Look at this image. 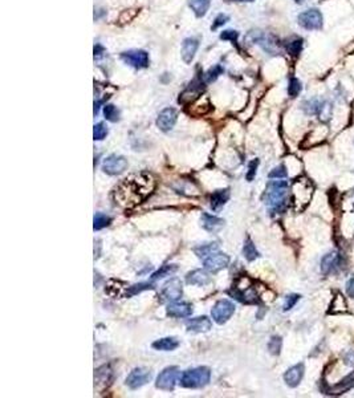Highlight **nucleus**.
Segmentation results:
<instances>
[{
	"mask_svg": "<svg viewBox=\"0 0 354 398\" xmlns=\"http://www.w3.org/2000/svg\"><path fill=\"white\" fill-rule=\"evenodd\" d=\"M128 169V160L122 155H109L104 164H102V170L104 173L109 174V175H118V174H122L125 170Z\"/></svg>",
	"mask_w": 354,
	"mask_h": 398,
	"instance_id": "nucleus-6",
	"label": "nucleus"
},
{
	"mask_svg": "<svg viewBox=\"0 0 354 398\" xmlns=\"http://www.w3.org/2000/svg\"><path fill=\"white\" fill-rule=\"evenodd\" d=\"M183 293V287L182 282L176 277L171 279L170 282H167L165 284L162 289V297L165 300H169V302H174V300H178L181 298Z\"/></svg>",
	"mask_w": 354,
	"mask_h": 398,
	"instance_id": "nucleus-12",
	"label": "nucleus"
},
{
	"mask_svg": "<svg viewBox=\"0 0 354 398\" xmlns=\"http://www.w3.org/2000/svg\"><path fill=\"white\" fill-rule=\"evenodd\" d=\"M281 344H283V341H281L280 336H273V337H272L268 343L269 353L273 354V356H278V354H280Z\"/></svg>",
	"mask_w": 354,
	"mask_h": 398,
	"instance_id": "nucleus-29",
	"label": "nucleus"
},
{
	"mask_svg": "<svg viewBox=\"0 0 354 398\" xmlns=\"http://www.w3.org/2000/svg\"><path fill=\"white\" fill-rule=\"evenodd\" d=\"M301 49H303V40L301 39H294L287 44V51L289 52L292 56L300 55Z\"/></svg>",
	"mask_w": 354,
	"mask_h": 398,
	"instance_id": "nucleus-30",
	"label": "nucleus"
},
{
	"mask_svg": "<svg viewBox=\"0 0 354 398\" xmlns=\"http://www.w3.org/2000/svg\"><path fill=\"white\" fill-rule=\"evenodd\" d=\"M215 251H218V243H203L194 248L195 254L198 255L199 257H202V259L207 257L208 255H211Z\"/></svg>",
	"mask_w": 354,
	"mask_h": 398,
	"instance_id": "nucleus-24",
	"label": "nucleus"
},
{
	"mask_svg": "<svg viewBox=\"0 0 354 398\" xmlns=\"http://www.w3.org/2000/svg\"><path fill=\"white\" fill-rule=\"evenodd\" d=\"M235 312V305L230 300H220L214 305V308L211 311V316L214 319L217 324L222 325L230 320L231 316Z\"/></svg>",
	"mask_w": 354,
	"mask_h": 398,
	"instance_id": "nucleus-4",
	"label": "nucleus"
},
{
	"mask_svg": "<svg viewBox=\"0 0 354 398\" xmlns=\"http://www.w3.org/2000/svg\"><path fill=\"white\" fill-rule=\"evenodd\" d=\"M179 343L175 337H163L153 343L154 349L163 350V352H169V350L176 349Z\"/></svg>",
	"mask_w": 354,
	"mask_h": 398,
	"instance_id": "nucleus-22",
	"label": "nucleus"
},
{
	"mask_svg": "<svg viewBox=\"0 0 354 398\" xmlns=\"http://www.w3.org/2000/svg\"><path fill=\"white\" fill-rule=\"evenodd\" d=\"M228 198H230V191H228V189L217 190V191H214V193L211 194V198H210L211 209L215 210V211L219 210L220 207H223V206L226 205Z\"/></svg>",
	"mask_w": 354,
	"mask_h": 398,
	"instance_id": "nucleus-20",
	"label": "nucleus"
},
{
	"mask_svg": "<svg viewBox=\"0 0 354 398\" xmlns=\"http://www.w3.org/2000/svg\"><path fill=\"white\" fill-rule=\"evenodd\" d=\"M110 222H112V218L105 214H102V212H97L94 218H93V228L99 231V230H102V228H105L106 226L110 225Z\"/></svg>",
	"mask_w": 354,
	"mask_h": 398,
	"instance_id": "nucleus-26",
	"label": "nucleus"
},
{
	"mask_svg": "<svg viewBox=\"0 0 354 398\" xmlns=\"http://www.w3.org/2000/svg\"><path fill=\"white\" fill-rule=\"evenodd\" d=\"M178 374H179V369L176 368V366H170V368L163 369L162 372L160 373L158 379H156L155 386L158 389H161V390L170 392V390H172L174 386H175Z\"/></svg>",
	"mask_w": 354,
	"mask_h": 398,
	"instance_id": "nucleus-7",
	"label": "nucleus"
},
{
	"mask_svg": "<svg viewBox=\"0 0 354 398\" xmlns=\"http://www.w3.org/2000/svg\"><path fill=\"white\" fill-rule=\"evenodd\" d=\"M151 380V372L145 369V368H135L130 372V374L126 379V385L130 389L135 390V389L142 388L146 385L147 382Z\"/></svg>",
	"mask_w": 354,
	"mask_h": 398,
	"instance_id": "nucleus-9",
	"label": "nucleus"
},
{
	"mask_svg": "<svg viewBox=\"0 0 354 398\" xmlns=\"http://www.w3.org/2000/svg\"><path fill=\"white\" fill-rule=\"evenodd\" d=\"M346 292L350 297L354 298V276H351L346 283Z\"/></svg>",
	"mask_w": 354,
	"mask_h": 398,
	"instance_id": "nucleus-42",
	"label": "nucleus"
},
{
	"mask_svg": "<svg viewBox=\"0 0 354 398\" xmlns=\"http://www.w3.org/2000/svg\"><path fill=\"white\" fill-rule=\"evenodd\" d=\"M304 376V364H297L285 372L284 381L290 388H296L301 382Z\"/></svg>",
	"mask_w": 354,
	"mask_h": 398,
	"instance_id": "nucleus-17",
	"label": "nucleus"
},
{
	"mask_svg": "<svg viewBox=\"0 0 354 398\" xmlns=\"http://www.w3.org/2000/svg\"><path fill=\"white\" fill-rule=\"evenodd\" d=\"M175 271H176L175 266H163L161 270H158L156 272H154L153 275H151V280L162 279V277L167 276V275H170V273H172V272H175Z\"/></svg>",
	"mask_w": 354,
	"mask_h": 398,
	"instance_id": "nucleus-32",
	"label": "nucleus"
},
{
	"mask_svg": "<svg viewBox=\"0 0 354 398\" xmlns=\"http://www.w3.org/2000/svg\"><path fill=\"white\" fill-rule=\"evenodd\" d=\"M176 110L172 109V108H166V109H163L162 112L160 113V116L156 118V125L158 128L162 130V132H169L174 128L176 122Z\"/></svg>",
	"mask_w": 354,
	"mask_h": 398,
	"instance_id": "nucleus-13",
	"label": "nucleus"
},
{
	"mask_svg": "<svg viewBox=\"0 0 354 398\" xmlns=\"http://www.w3.org/2000/svg\"><path fill=\"white\" fill-rule=\"evenodd\" d=\"M104 114H105V118L108 121L117 122L120 120V112L114 105H110V104L104 106Z\"/></svg>",
	"mask_w": 354,
	"mask_h": 398,
	"instance_id": "nucleus-28",
	"label": "nucleus"
},
{
	"mask_svg": "<svg viewBox=\"0 0 354 398\" xmlns=\"http://www.w3.org/2000/svg\"><path fill=\"white\" fill-rule=\"evenodd\" d=\"M223 72V68L219 67V65H217V67H214L212 69H210V71L207 72V74H206V81L207 83H211V81H214L215 78L219 76L220 73Z\"/></svg>",
	"mask_w": 354,
	"mask_h": 398,
	"instance_id": "nucleus-37",
	"label": "nucleus"
},
{
	"mask_svg": "<svg viewBox=\"0 0 354 398\" xmlns=\"http://www.w3.org/2000/svg\"><path fill=\"white\" fill-rule=\"evenodd\" d=\"M227 22H228V16L222 13V15H219V16H218L217 19H215V23H214V26H212V29H217L218 27L223 26V24H226Z\"/></svg>",
	"mask_w": 354,
	"mask_h": 398,
	"instance_id": "nucleus-39",
	"label": "nucleus"
},
{
	"mask_svg": "<svg viewBox=\"0 0 354 398\" xmlns=\"http://www.w3.org/2000/svg\"><path fill=\"white\" fill-rule=\"evenodd\" d=\"M354 388V372L349 373L348 376L344 377L340 382H337L336 385L330 386V388L326 390V394H333V395H338V394H344V393L349 392L350 389Z\"/></svg>",
	"mask_w": 354,
	"mask_h": 398,
	"instance_id": "nucleus-16",
	"label": "nucleus"
},
{
	"mask_svg": "<svg viewBox=\"0 0 354 398\" xmlns=\"http://www.w3.org/2000/svg\"><path fill=\"white\" fill-rule=\"evenodd\" d=\"M321 104L322 103H319L317 99H309V101H306V103H304V110H305L306 114H310V116H313V114H319L320 112V108H321Z\"/></svg>",
	"mask_w": 354,
	"mask_h": 398,
	"instance_id": "nucleus-27",
	"label": "nucleus"
},
{
	"mask_svg": "<svg viewBox=\"0 0 354 398\" xmlns=\"http://www.w3.org/2000/svg\"><path fill=\"white\" fill-rule=\"evenodd\" d=\"M248 2H251V0H248Z\"/></svg>",
	"mask_w": 354,
	"mask_h": 398,
	"instance_id": "nucleus-43",
	"label": "nucleus"
},
{
	"mask_svg": "<svg viewBox=\"0 0 354 398\" xmlns=\"http://www.w3.org/2000/svg\"><path fill=\"white\" fill-rule=\"evenodd\" d=\"M121 58L126 64L137 68V69H142V68H146L149 65V55L145 51H141V49L124 52L121 55Z\"/></svg>",
	"mask_w": 354,
	"mask_h": 398,
	"instance_id": "nucleus-10",
	"label": "nucleus"
},
{
	"mask_svg": "<svg viewBox=\"0 0 354 398\" xmlns=\"http://www.w3.org/2000/svg\"><path fill=\"white\" fill-rule=\"evenodd\" d=\"M186 327L190 332H195V333H204L208 332L212 327L210 319L207 316H199V317L190 319L186 321Z\"/></svg>",
	"mask_w": 354,
	"mask_h": 398,
	"instance_id": "nucleus-15",
	"label": "nucleus"
},
{
	"mask_svg": "<svg viewBox=\"0 0 354 398\" xmlns=\"http://www.w3.org/2000/svg\"><path fill=\"white\" fill-rule=\"evenodd\" d=\"M299 24L308 31L322 28V13L316 8L304 11L299 15Z\"/></svg>",
	"mask_w": 354,
	"mask_h": 398,
	"instance_id": "nucleus-5",
	"label": "nucleus"
},
{
	"mask_svg": "<svg viewBox=\"0 0 354 398\" xmlns=\"http://www.w3.org/2000/svg\"><path fill=\"white\" fill-rule=\"evenodd\" d=\"M300 300V295H296V293H292V295H288L287 297H285V302H284V305H283V311H289V309H292L294 307V304H296L297 302Z\"/></svg>",
	"mask_w": 354,
	"mask_h": 398,
	"instance_id": "nucleus-35",
	"label": "nucleus"
},
{
	"mask_svg": "<svg viewBox=\"0 0 354 398\" xmlns=\"http://www.w3.org/2000/svg\"><path fill=\"white\" fill-rule=\"evenodd\" d=\"M166 313L170 317H188L192 313L191 304L185 302H175L167 305Z\"/></svg>",
	"mask_w": 354,
	"mask_h": 398,
	"instance_id": "nucleus-14",
	"label": "nucleus"
},
{
	"mask_svg": "<svg viewBox=\"0 0 354 398\" xmlns=\"http://www.w3.org/2000/svg\"><path fill=\"white\" fill-rule=\"evenodd\" d=\"M153 187L154 182L149 175H134L125 180L115 190V201L125 207L137 205L151 193Z\"/></svg>",
	"mask_w": 354,
	"mask_h": 398,
	"instance_id": "nucleus-1",
	"label": "nucleus"
},
{
	"mask_svg": "<svg viewBox=\"0 0 354 398\" xmlns=\"http://www.w3.org/2000/svg\"><path fill=\"white\" fill-rule=\"evenodd\" d=\"M211 380V372L206 366L192 368L182 373L181 376V385L188 389H199L206 386Z\"/></svg>",
	"mask_w": 354,
	"mask_h": 398,
	"instance_id": "nucleus-3",
	"label": "nucleus"
},
{
	"mask_svg": "<svg viewBox=\"0 0 354 398\" xmlns=\"http://www.w3.org/2000/svg\"><path fill=\"white\" fill-rule=\"evenodd\" d=\"M202 226H203L204 230L215 232L223 227L224 221L223 219L218 218V216L210 215V214H206V212H204L203 215H202Z\"/></svg>",
	"mask_w": 354,
	"mask_h": 398,
	"instance_id": "nucleus-21",
	"label": "nucleus"
},
{
	"mask_svg": "<svg viewBox=\"0 0 354 398\" xmlns=\"http://www.w3.org/2000/svg\"><path fill=\"white\" fill-rule=\"evenodd\" d=\"M301 83L297 80L296 77H292L289 80V85H288V94H289L292 98L297 97V94L301 92Z\"/></svg>",
	"mask_w": 354,
	"mask_h": 398,
	"instance_id": "nucleus-31",
	"label": "nucleus"
},
{
	"mask_svg": "<svg viewBox=\"0 0 354 398\" xmlns=\"http://www.w3.org/2000/svg\"><path fill=\"white\" fill-rule=\"evenodd\" d=\"M199 47V43L196 39H192V37H188L183 42L182 44V58L185 63L190 64L194 58L195 53H196V49Z\"/></svg>",
	"mask_w": 354,
	"mask_h": 398,
	"instance_id": "nucleus-19",
	"label": "nucleus"
},
{
	"mask_svg": "<svg viewBox=\"0 0 354 398\" xmlns=\"http://www.w3.org/2000/svg\"><path fill=\"white\" fill-rule=\"evenodd\" d=\"M243 254L246 256V259L248 262H253L256 257H259V252L256 250L255 244L252 243V241L249 238H247L246 243H244V247H243Z\"/></svg>",
	"mask_w": 354,
	"mask_h": 398,
	"instance_id": "nucleus-25",
	"label": "nucleus"
},
{
	"mask_svg": "<svg viewBox=\"0 0 354 398\" xmlns=\"http://www.w3.org/2000/svg\"><path fill=\"white\" fill-rule=\"evenodd\" d=\"M203 264L204 268L210 271V272H218V271L223 270V268H226L230 264V256L215 251L211 255H208L207 257H204Z\"/></svg>",
	"mask_w": 354,
	"mask_h": 398,
	"instance_id": "nucleus-8",
	"label": "nucleus"
},
{
	"mask_svg": "<svg viewBox=\"0 0 354 398\" xmlns=\"http://www.w3.org/2000/svg\"><path fill=\"white\" fill-rule=\"evenodd\" d=\"M153 288L154 287L151 286V284H149V283H141V284H135V286L129 287V291L126 292V295L131 296V295H135V293L141 292V291H145V289H153Z\"/></svg>",
	"mask_w": 354,
	"mask_h": 398,
	"instance_id": "nucleus-34",
	"label": "nucleus"
},
{
	"mask_svg": "<svg viewBox=\"0 0 354 398\" xmlns=\"http://www.w3.org/2000/svg\"><path fill=\"white\" fill-rule=\"evenodd\" d=\"M108 134V128H106L102 122L94 125V129H93V138L96 140V141H101L104 140Z\"/></svg>",
	"mask_w": 354,
	"mask_h": 398,
	"instance_id": "nucleus-33",
	"label": "nucleus"
},
{
	"mask_svg": "<svg viewBox=\"0 0 354 398\" xmlns=\"http://www.w3.org/2000/svg\"><path fill=\"white\" fill-rule=\"evenodd\" d=\"M188 3H190V7L192 8L195 15L198 17H202L207 13L208 8H210L211 0H190Z\"/></svg>",
	"mask_w": 354,
	"mask_h": 398,
	"instance_id": "nucleus-23",
	"label": "nucleus"
},
{
	"mask_svg": "<svg viewBox=\"0 0 354 398\" xmlns=\"http://www.w3.org/2000/svg\"><path fill=\"white\" fill-rule=\"evenodd\" d=\"M186 282H187V284H191V286L203 287L207 286L208 283L211 282V277L204 270H194L186 275Z\"/></svg>",
	"mask_w": 354,
	"mask_h": 398,
	"instance_id": "nucleus-18",
	"label": "nucleus"
},
{
	"mask_svg": "<svg viewBox=\"0 0 354 398\" xmlns=\"http://www.w3.org/2000/svg\"><path fill=\"white\" fill-rule=\"evenodd\" d=\"M344 360H345V364H346V365L354 366V349L346 352V353L344 354Z\"/></svg>",
	"mask_w": 354,
	"mask_h": 398,
	"instance_id": "nucleus-40",
	"label": "nucleus"
},
{
	"mask_svg": "<svg viewBox=\"0 0 354 398\" xmlns=\"http://www.w3.org/2000/svg\"><path fill=\"white\" fill-rule=\"evenodd\" d=\"M288 199V183L285 181H271L267 186V191L264 194L265 205L268 206L272 211L281 212L287 206Z\"/></svg>",
	"mask_w": 354,
	"mask_h": 398,
	"instance_id": "nucleus-2",
	"label": "nucleus"
},
{
	"mask_svg": "<svg viewBox=\"0 0 354 398\" xmlns=\"http://www.w3.org/2000/svg\"><path fill=\"white\" fill-rule=\"evenodd\" d=\"M236 37H238V32H235V31H224V32L220 35V39H223V40L230 39L232 40V42H235Z\"/></svg>",
	"mask_w": 354,
	"mask_h": 398,
	"instance_id": "nucleus-41",
	"label": "nucleus"
},
{
	"mask_svg": "<svg viewBox=\"0 0 354 398\" xmlns=\"http://www.w3.org/2000/svg\"><path fill=\"white\" fill-rule=\"evenodd\" d=\"M287 170H285L284 165H280V166L274 167L273 170L269 173V178H278V180H281V178L287 177Z\"/></svg>",
	"mask_w": 354,
	"mask_h": 398,
	"instance_id": "nucleus-36",
	"label": "nucleus"
},
{
	"mask_svg": "<svg viewBox=\"0 0 354 398\" xmlns=\"http://www.w3.org/2000/svg\"><path fill=\"white\" fill-rule=\"evenodd\" d=\"M258 166H259V160H255V161H252V162H249L248 173H247V181H249V182H251V181L255 178Z\"/></svg>",
	"mask_w": 354,
	"mask_h": 398,
	"instance_id": "nucleus-38",
	"label": "nucleus"
},
{
	"mask_svg": "<svg viewBox=\"0 0 354 398\" xmlns=\"http://www.w3.org/2000/svg\"><path fill=\"white\" fill-rule=\"evenodd\" d=\"M342 268V257L337 252H330V254L324 255L320 263V270L324 275H330V273L337 272Z\"/></svg>",
	"mask_w": 354,
	"mask_h": 398,
	"instance_id": "nucleus-11",
	"label": "nucleus"
}]
</instances>
